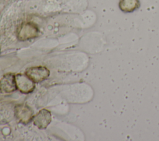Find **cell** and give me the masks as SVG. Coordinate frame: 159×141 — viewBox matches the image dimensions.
<instances>
[{"instance_id": "cell-1", "label": "cell", "mask_w": 159, "mask_h": 141, "mask_svg": "<svg viewBox=\"0 0 159 141\" xmlns=\"http://www.w3.org/2000/svg\"><path fill=\"white\" fill-rule=\"evenodd\" d=\"M17 89L24 94L32 93L35 88V83L25 74L17 73L15 75Z\"/></svg>"}, {"instance_id": "cell-2", "label": "cell", "mask_w": 159, "mask_h": 141, "mask_svg": "<svg viewBox=\"0 0 159 141\" xmlns=\"http://www.w3.org/2000/svg\"><path fill=\"white\" fill-rule=\"evenodd\" d=\"M25 74L34 83H40L49 76L50 71L45 66H38L29 68L26 70Z\"/></svg>"}, {"instance_id": "cell-3", "label": "cell", "mask_w": 159, "mask_h": 141, "mask_svg": "<svg viewBox=\"0 0 159 141\" xmlns=\"http://www.w3.org/2000/svg\"><path fill=\"white\" fill-rule=\"evenodd\" d=\"M17 89L15 75L9 73L0 79V92L2 94H10Z\"/></svg>"}, {"instance_id": "cell-4", "label": "cell", "mask_w": 159, "mask_h": 141, "mask_svg": "<svg viewBox=\"0 0 159 141\" xmlns=\"http://www.w3.org/2000/svg\"><path fill=\"white\" fill-rule=\"evenodd\" d=\"M15 115L19 122L28 124L32 121L33 110L25 104H18L15 107Z\"/></svg>"}, {"instance_id": "cell-5", "label": "cell", "mask_w": 159, "mask_h": 141, "mask_svg": "<svg viewBox=\"0 0 159 141\" xmlns=\"http://www.w3.org/2000/svg\"><path fill=\"white\" fill-rule=\"evenodd\" d=\"M38 27L33 23L27 22L23 24L19 30L17 37L20 40H27L37 36Z\"/></svg>"}, {"instance_id": "cell-6", "label": "cell", "mask_w": 159, "mask_h": 141, "mask_svg": "<svg viewBox=\"0 0 159 141\" xmlns=\"http://www.w3.org/2000/svg\"><path fill=\"white\" fill-rule=\"evenodd\" d=\"M52 121V115L49 111L46 109H41L32 118L34 124L40 129L47 127Z\"/></svg>"}, {"instance_id": "cell-7", "label": "cell", "mask_w": 159, "mask_h": 141, "mask_svg": "<svg viewBox=\"0 0 159 141\" xmlns=\"http://www.w3.org/2000/svg\"><path fill=\"white\" fill-rule=\"evenodd\" d=\"M140 6V0H119V7L121 11L125 13H130Z\"/></svg>"}]
</instances>
